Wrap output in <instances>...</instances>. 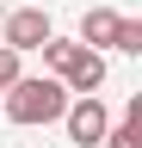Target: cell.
Instances as JSON below:
<instances>
[{
    "instance_id": "6da1fadb",
    "label": "cell",
    "mask_w": 142,
    "mask_h": 148,
    "mask_svg": "<svg viewBox=\"0 0 142 148\" xmlns=\"http://www.w3.org/2000/svg\"><path fill=\"white\" fill-rule=\"evenodd\" d=\"M68 99H74V92H68L56 74H19V80H12L6 92H0V105H6V117L12 123H25V130H37V123H56L62 111H68Z\"/></svg>"
},
{
    "instance_id": "7a4b0ae2",
    "label": "cell",
    "mask_w": 142,
    "mask_h": 148,
    "mask_svg": "<svg viewBox=\"0 0 142 148\" xmlns=\"http://www.w3.org/2000/svg\"><path fill=\"white\" fill-rule=\"evenodd\" d=\"M56 123L68 130V142H74V148H99L105 130H111V111H105L99 92H74V99H68V111H62Z\"/></svg>"
},
{
    "instance_id": "3957f363",
    "label": "cell",
    "mask_w": 142,
    "mask_h": 148,
    "mask_svg": "<svg viewBox=\"0 0 142 148\" xmlns=\"http://www.w3.org/2000/svg\"><path fill=\"white\" fill-rule=\"evenodd\" d=\"M49 31H56V25H49V12L37 6V0H19V6L6 12V25H0V43H12L19 56H31Z\"/></svg>"
},
{
    "instance_id": "277c9868",
    "label": "cell",
    "mask_w": 142,
    "mask_h": 148,
    "mask_svg": "<svg viewBox=\"0 0 142 148\" xmlns=\"http://www.w3.org/2000/svg\"><path fill=\"white\" fill-rule=\"evenodd\" d=\"M62 86L68 92H99L105 86V56L99 49H80L74 62H68V74H62Z\"/></svg>"
},
{
    "instance_id": "5b68a950",
    "label": "cell",
    "mask_w": 142,
    "mask_h": 148,
    "mask_svg": "<svg viewBox=\"0 0 142 148\" xmlns=\"http://www.w3.org/2000/svg\"><path fill=\"white\" fill-rule=\"evenodd\" d=\"M117 18H123V12H111V6H86V12H80V43H86V49H111Z\"/></svg>"
},
{
    "instance_id": "8992f818",
    "label": "cell",
    "mask_w": 142,
    "mask_h": 148,
    "mask_svg": "<svg viewBox=\"0 0 142 148\" xmlns=\"http://www.w3.org/2000/svg\"><path fill=\"white\" fill-rule=\"evenodd\" d=\"M99 148H142V92L123 105V117L105 130V142H99Z\"/></svg>"
},
{
    "instance_id": "52a82bcc",
    "label": "cell",
    "mask_w": 142,
    "mask_h": 148,
    "mask_svg": "<svg viewBox=\"0 0 142 148\" xmlns=\"http://www.w3.org/2000/svg\"><path fill=\"white\" fill-rule=\"evenodd\" d=\"M111 49H117V56H142V18H117Z\"/></svg>"
},
{
    "instance_id": "ba28073f",
    "label": "cell",
    "mask_w": 142,
    "mask_h": 148,
    "mask_svg": "<svg viewBox=\"0 0 142 148\" xmlns=\"http://www.w3.org/2000/svg\"><path fill=\"white\" fill-rule=\"evenodd\" d=\"M19 74H25V68H19V49H12V43H0V92L19 80Z\"/></svg>"
}]
</instances>
